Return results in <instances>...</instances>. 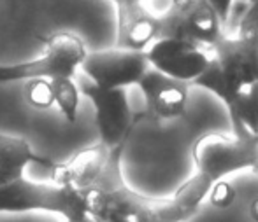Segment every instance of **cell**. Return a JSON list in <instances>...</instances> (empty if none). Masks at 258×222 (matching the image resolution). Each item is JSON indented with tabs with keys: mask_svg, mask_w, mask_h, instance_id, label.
I'll return each instance as SVG.
<instances>
[{
	"mask_svg": "<svg viewBox=\"0 0 258 222\" xmlns=\"http://www.w3.org/2000/svg\"><path fill=\"white\" fill-rule=\"evenodd\" d=\"M258 156V137L239 138L206 133L195 142L194 159L201 173L213 182L244 168H251Z\"/></svg>",
	"mask_w": 258,
	"mask_h": 222,
	"instance_id": "obj_3",
	"label": "cell"
},
{
	"mask_svg": "<svg viewBox=\"0 0 258 222\" xmlns=\"http://www.w3.org/2000/svg\"><path fill=\"white\" fill-rule=\"evenodd\" d=\"M118 9V16H123V14H128L132 11L143 7V0H112Z\"/></svg>",
	"mask_w": 258,
	"mask_h": 222,
	"instance_id": "obj_20",
	"label": "cell"
},
{
	"mask_svg": "<svg viewBox=\"0 0 258 222\" xmlns=\"http://www.w3.org/2000/svg\"><path fill=\"white\" fill-rule=\"evenodd\" d=\"M146 98L148 112L158 119H177L186 114L188 89L184 82L170 79L155 68L144 74L137 84Z\"/></svg>",
	"mask_w": 258,
	"mask_h": 222,
	"instance_id": "obj_9",
	"label": "cell"
},
{
	"mask_svg": "<svg viewBox=\"0 0 258 222\" xmlns=\"http://www.w3.org/2000/svg\"><path fill=\"white\" fill-rule=\"evenodd\" d=\"M211 54L232 94L248 91L258 82V35L221 37Z\"/></svg>",
	"mask_w": 258,
	"mask_h": 222,
	"instance_id": "obj_8",
	"label": "cell"
},
{
	"mask_svg": "<svg viewBox=\"0 0 258 222\" xmlns=\"http://www.w3.org/2000/svg\"><path fill=\"white\" fill-rule=\"evenodd\" d=\"M158 16L151 14L146 7L118 16V34L116 47L132 51H146L158 39Z\"/></svg>",
	"mask_w": 258,
	"mask_h": 222,
	"instance_id": "obj_12",
	"label": "cell"
},
{
	"mask_svg": "<svg viewBox=\"0 0 258 222\" xmlns=\"http://www.w3.org/2000/svg\"><path fill=\"white\" fill-rule=\"evenodd\" d=\"M158 39H183L213 47L223 37L221 21L207 0H172L158 16Z\"/></svg>",
	"mask_w": 258,
	"mask_h": 222,
	"instance_id": "obj_4",
	"label": "cell"
},
{
	"mask_svg": "<svg viewBox=\"0 0 258 222\" xmlns=\"http://www.w3.org/2000/svg\"><path fill=\"white\" fill-rule=\"evenodd\" d=\"M251 170L255 173H258V156H256V159H255V163H253V166H251Z\"/></svg>",
	"mask_w": 258,
	"mask_h": 222,
	"instance_id": "obj_24",
	"label": "cell"
},
{
	"mask_svg": "<svg viewBox=\"0 0 258 222\" xmlns=\"http://www.w3.org/2000/svg\"><path fill=\"white\" fill-rule=\"evenodd\" d=\"M211 203H213L216 208H228L230 205H234L235 199H237V191L232 184L228 182H214L213 187L209 192Z\"/></svg>",
	"mask_w": 258,
	"mask_h": 222,
	"instance_id": "obj_17",
	"label": "cell"
},
{
	"mask_svg": "<svg viewBox=\"0 0 258 222\" xmlns=\"http://www.w3.org/2000/svg\"><path fill=\"white\" fill-rule=\"evenodd\" d=\"M35 210L58 213L65 220L81 219L86 217L85 191L44 182H32L25 177L0 187V213H21Z\"/></svg>",
	"mask_w": 258,
	"mask_h": 222,
	"instance_id": "obj_1",
	"label": "cell"
},
{
	"mask_svg": "<svg viewBox=\"0 0 258 222\" xmlns=\"http://www.w3.org/2000/svg\"><path fill=\"white\" fill-rule=\"evenodd\" d=\"M86 58L85 42L71 32L54 34L46 41L42 54L23 63L0 65V82L28 79H74V74Z\"/></svg>",
	"mask_w": 258,
	"mask_h": 222,
	"instance_id": "obj_2",
	"label": "cell"
},
{
	"mask_svg": "<svg viewBox=\"0 0 258 222\" xmlns=\"http://www.w3.org/2000/svg\"><path fill=\"white\" fill-rule=\"evenodd\" d=\"M151 68L170 79L191 84L209 65L211 53L204 46L183 39H156L146 49Z\"/></svg>",
	"mask_w": 258,
	"mask_h": 222,
	"instance_id": "obj_6",
	"label": "cell"
},
{
	"mask_svg": "<svg viewBox=\"0 0 258 222\" xmlns=\"http://www.w3.org/2000/svg\"><path fill=\"white\" fill-rule=\"evenodd\" d=\"M109 151L105 145L97 144L78 151L71 159L63 163H53L51 184L61 187H72L78 191H86L95 184V180L102 173L109 158Z\"/></svg>",
	"mask_w": 258,
	"mask_h": 222,
	"instance_id": "obj_10",
	"label": "cell"
},
{
	"mask_svg": "<svg viewBox=\"0 0 258 222\" xmlns=\"http://www.w3.org/2000/svg\"><path fill=\"white\" fill-rule=\"evenodd\" d=\"M249 215H251V219L258 222V198L253 199L251 206H249Z\"/></svg>",
	"mask_w": 258,
	"mask_h": 222,
	"instance_id": "obj_21",
	"label": "cell"
},
{
	"mask_svg": "<svg viewBox=\"0 0 258 222\" xmlns=\"http://www.w3.org/2000/svg\"><path fill=\"white\" fill-rule=\"evenodd\" d=\"M67 222H93V220L86 215V217H81V219H74V220H67Z\"/></svg>",
	"mask_w": 258,
	"mask_h": 222,
	"instance_id": "obj_22",
	"label": "cell"
},
{
	"mask_svg": "<svg viewBox=\"0 0 258 222\" xmlns=\"http://www.w3.org/2000/svg\"><path fill=\"white\" fill-rule=\"evenodd\" d=\"M258 35V0L246 6L237 23V37Z\"/></svg>",
	"mask_w": 258,
	"mask_h": 222,
	"instance_id": "obj_18",
	"label": "cell"
},
{
	"mask_svg": "<svg viewBox=\"0 0 258 222\" xmlns=\"http://www.w3.org/2000/svg\"><path fill=\"white\" fill-rule=\"evenodd\" d=\"M232 2H239V4H246V6H249V4H253L255 0H232Z\"/></svg>",
	"mask_w": 258,
	"mask_h": 222,
	"instance_id": "obj_23",
	"label": "cell"
},
{
	"mask_svg": "<svg viewBox=\"0 0 258 222\" xmlns=\"http://www.w3.org/2000/svg\"><path fill=\"white\" fill-rule=\"evenodd\" d=\"M81 93L90 98L95 108V125L100 144L107 149L125 145L136 119L130 112L125 89H102L93 82L81 86Z\"/></svg>",
	"mask_w": 258,
	"mask_h": 222,
	"instance_id": "obj_7",
	"label": "cell"
},
{
	"mask_svg": "<svg viewBox=\"0 0 258 222\" xmlns=\"http://www.w3.org/2000/svg\"><path fill=\"white\" fill-rule=\"evenodd\" d=\"M32 163L51 168L54 161L35 154L23 137L0 133V187L20 180L25 168Z\"/></svg>",
	"mask_w": 258,
	"mask_h": 222,
	"instance_id": "obj_11",
	"label": "cell"
},
{
	"mask_svg": "<svg viewBox=\"0 0 258 222\" xmlns=\"http://www.w3.org/2000/svg\"><path fill=\"white\" fill-rule=\"evenodd\" d=\"M214 182L209 177H206L204 173L199 172L197 175L188 178L170 199L179 206L183 212H186L188 215H195L199 210V206L202 205V201L206 199V196H209L211 187Z\"/></svg>",
	"mask_w": 258,
	"mask_h": 222,
	"instance_id": "obj_14",
	"label": "cell"
},
{
	"mask_svg": "<svg viewBox=\"0 0 258 222\" xmlns=\"http://www.w3.org/2000/svg\"><path fill=\"white\" fill-rule=\"evenodd\" d=\"M194 86H199V88H204V89H209L211 93H214L218 98H220L221 101L225 103V107H227L228 110V116H230V121H232V128H234V133L235 137L239 138H249L251 135L248 132H244V130L239 126L237 123V118H235V107H234V94L228 91L227 84H225L223 77H221V72H220V67H218L216 60L213 58V54H211V60H209V65L206 67V70L202 72L201 75H199L197 79H195L194 82H191Z\"/></svg>",
	"mask_w": 258,
	"mask_h": 222,
	"instance_id": "obj_13",
	"label": "cell"
},
{
	"mask_svg": "<svg viewBox=\"0 0 258 222\" xmlns=\"http://www.w3.org/2000/svg\"><path fill=\"white\" fill-rule=\"evenodd\" d=\"M53 91V101L58 105L61 114L65 116L69 123H74L78 119V107H79V93L74 79L69 77H58L49 79Z\"/></svg>",
	"mask_w": 258,
	"mask_h": 222,
	"instance_id": "obj_15",
	"label": "cell"
},
{
	"mask_svg": "<svg viewBox=\"0 0 258 222\" xmlns=\"http://www.w3.org/2000/svg\"><path fill=\"white\" fill-rule=\"evenodd\" d=\"M156 222H162V220H156Z\"/></svg>",
	"mask_w": 258,
	"mask_h": 222,
	"instance_id": "obj_25",
	"label": "cell"
},
{
	"mask_svg": "<svg viewBox=\"0 0 258 222\" xmlns=\"http://www.w3.org/2000/svg\"><path fill=\"white\" fill-rule=\"evenodd\" d=\"M81 68L95 86L102 89H126L139 81L150 70L146 51L132 49H102L86 53Z\"/></svg>",
	"mask_w": 258,
	"mask_h": 222,
	"instance_id": "obj_5",
	"label": "cell"
},
{
	"mask_svg": "<svg viewBox=\"0 0 258 222\" xmlns=\"http://www.w3.org/2000/svg\"><path fill=\"white\" fill-rule=\"evenodd\" d=\"M25 98L35 108H49L54 103L49 79H28L25 86Z\"/></svg>",
	"mask_w": 258,
	"mask_h": 222,
	"instance_id": "obj_16",
	"label": "cell"
},
{
	"mask_svg": "<svg viewBox=\"0 0 258 222\" xmlns=\"http://www.w3.org/2000/svg\"><path fill=\"white\" fill-rule=\"evenodd\" d=\"M207 2L211 4V7L214 9V13L218 14L221 25H223L225 21L230 20L232 7H234V2H232V0H207Z\"/></svg>",
	"mask_w": 258,
	"mask_h": 222,
	"instance_id": "obj_19",
	"label": "cell"
}]
</instances>
